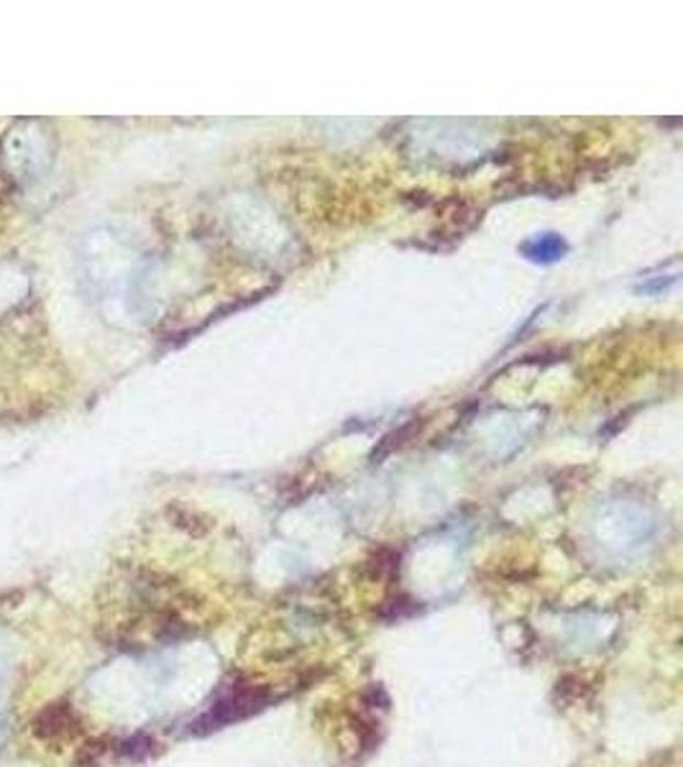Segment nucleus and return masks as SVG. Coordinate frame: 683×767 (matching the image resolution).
Returning a JSON list of instances; mask_svg holds the SVG:
<instances>
[{"instance_id":"obj_3","label":"nucleus","mask_w":683,"mask_h":767,"mask_svg":"<svg viewBox=\"0 0 683 767\" xmlns=\"http://www.w3.org/2000/svg\"><path fill=\"white\" fill-rule=\"evenodd\" d=\"M8 670H11V666H8V662H5L3 658H0V691H3V688H5V681H8Z\"/></svg>"},{"instance_id":"obj_2","label":"nucleus","mask_w":683,"mask_h":767,"mask_svg":"<svg viewBox=\"0 0 683 767\" xmlns=\"http://www.w3.org/2000/svg\"><path fill=\"white\" fill-rule=\"evenodd\" d=\"M8 737H11V726H8L5 722H0V753H3Z\"/></svg>"},{"instance_id":"obj_1","label":"nucleus","mask_w":683,"mask_h":767,"mask_svg":"<svg viewBox=\"0 0 683 767\" xmlns=\"http://www.w3.org/2000/svg\"><path fill=\"white\" fill-rule=\"evenodd\" d=\"M266 703V693L258 691L254 686H231L225 693H221L213 706L208 709V714L200 719L198 732H213L223 730L231 722H241L249 714H254Z\"/></svg>"}]
</instances>
